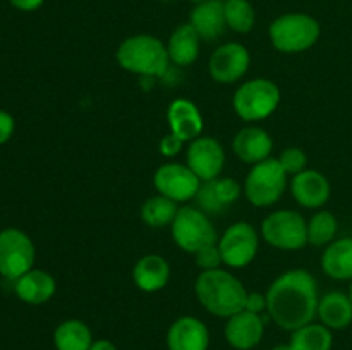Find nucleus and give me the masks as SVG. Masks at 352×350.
Segmentation results:
<instances>
[{
    "mask_svg": "<svg viewBox=\"0 0 352 350\" xmlns=\"http://www.w3.org/2000/svg\"><path fill=\"white\" fill-rule=\"evenodd\" d=\"M267 312L278 328L296 331L309 325L318 312V285L308 270H289L267 290Z\"/></svg>",
    "mask_w": 352,
    "mask_h": 350,
    "instance_id": "f257e3e1",
    "label": "nucleus"
},
{
    "mask_svg": "<svg viewBox=\"0 0 352 350\" xmlns=\"http://www.w3.org/2000/svg\"><path fill=\"white\" fill-rule=\"evenodd\" d=\"M195 292L199 304L210 314L226 319L246 307V299L250 294L239 278L222 268L201 271L196 278Z\"/></svg>",
    "mask_w": 352,
    "mask_h": 350,
    "instance_id": "f03ea898",
    "label": "nucleus"
},
{
    "mask_svg": "<svg viewBox=\"0 0 352 350\" xmlns=\"http://www.w3.org/2000/svg\"><path fill=\"white\" fill-rule=\"evenodd\" d=\"M116 58L124 71L144 78L164 75L170 62L167 45L153 34H134L126 38L117 48Z\"/></svg>",
    "mask_w": 352,
    "mask_h": 350,
    "instance_id": "7ed1b4c3",
    "label": "nucleus"
},
{
    "mask_svg": "<svg viewBox=\"0 0 352 350\" xmlns=\"http://www.w3.org/2000/svg\"><path fill=\"white\" fill-rule=\"evenodd\" d=\"M322 27L309 14L289 12L278 16L268 27L272 45L282 54H301L318 41Z\"/></svg>",
    "mask_w": 352,
    "mask_h": 350,
    "instance_id": "20e7f679",
    "label": "nucleus"
},
{
    "mask_svg": "<svg viewBox=\"0 0 352 350\" xmlns=\"http://www.w3.org/2000/svg\"><path fill=\"white\" fill-rule=\"evenodd\" d=\"M280 103V89L267 78L250 79L236 89L232 106L237 115L246 122H258L277 110Z\"/></svg>",
    "mask_w": 352,
    "mask_h": 350,
    "instance_id": "39448f33",
    "label": "nucleus"
},
{
    "mask_svg": "<svg viewBox=\"0 0 352 350\" xmlns=\"http://www.w3.org/2000/svg\"><path fill=\"white\" fill-rule=\"evenodd\" d=\"M287 174L277 158H268L253 165L244 180V194L256 208H268L284 196Z\"/></svg>",
    "mask_w": 352,
    "mask_h": 350,
    "instance_id": "423d86ee",
    "label": "nucleus"
},
{
    "mask_svg": "<svg viewBox=\"0 0 352 350\" xmlns=\"http://www.w3.org/2000/svg\"><path fill=\"white\" fill-rule=\"evenodd\" d=\"M175 246L184 253L196 254L205 247L217 244V230L205 211L192 206L179 208L170 225Z\"/></svg>",
    "mask_w": 352,
    "mask_h": 350,
    "instance_id": "0eeeda50",
    "label": "nucleus"
},
{
    "mask_svg": "<svg viewBox=\"0 0 352 350\" xmlns=\"http://www.w3.org/2000/svg\"><path fill=\"white\" fill-rule=\"evenodd\" d=\"M261 237L280 250H299L308 246V222L294 209L270 213L261 223Z\"/></svg>",
    "mask_w": 352,
    "mask_h": 350,
    "instance_id": "6e6552de",
    "label": "nucleus"
},
{
    "mask_svg": "<svg viewBox=\"0 0 352 350\" xmlns=\"http://www.w3.org/2000/svg\"><path fill=\"white\" fill-rule=\"evenodd\" d=\"M36 249L28 233L19 229L0 230V275L16 281L33 270Z\"/></svg>",
    "mask_w": 352,
    "mask_h": 350,
    "instance_id": "1a4fd4ad",
    "label": "nucleus"
},
{
    "mask_svg": "<svg viewBox=\"0 0 352 350\" xmlns=\"http://www.w3.org/2000/svg\"><path fill=\"white\" fill-rule=\"evenodd\" d=\"M223 264L230 268H244L251 264L260 249V235L251 223H232L219 240Z\"/></svg>",
    "mask_w": 352,
    "mask_h": 350,
    "instance_id": "9d476101",
    "label": "nucleus"
},
{
    "mask_svg": "<svg viewBox=\"0 0 352 350\" xmlns=\"http://www.w3.org/2000/svg\"><path fill=\"white\" fill-rule=\"evenodd\" d=\"M153 185L158 194L175 202H186L196 198L201 180L188 165L164 163L155 172Z\"/></svg>",
    "mask_w": 352,
    "mask_h": 350,
    "instance_id": "9b49d317",
    "label": "nucleus"
},
{
    "mask_svg": "<svg viewBox=\"0 0 352 350\" xmlns=\"http://www.w3.org/2000/svg\"><path fill=\"white\" fill-rule=\"evenodd\" d=\"M250 64V50L237 41H229L213 51L208 62V71L213 81L220 84H232L246 75Z\"/></svg>",
    "mask_w": 352,
    "mask_h": 350,
    "instance_id": "f8f14e48",
    "label": "nucleus"
},
{
    "mask_svg": "<svg viewBox=\"0 0 352 350\" xmlns=\"http://www.w3.org/2000/svg\"><path fill=\"white\" fill-rule=\"evenodd\" d=\"M186 165L195 172L201 182L219 178L226 167V150L210 136H199L191 141L186 151Z\"/></svg>",
    "mask_w": 352,
    "mask_h": 350,
    "instance_id": "ddd939ff",
    "label": "nucleus"
},
{
    "mask_svg": "<svg viewBox=\"0 0 352 350\" xmlns=\"http://www.w3.org/2000/svg\"><path fill=\"white\" fill-rule=\"evenodd\" d=\"M227 343L236 350H253L263 340L265 321L260 314L243 309L230 316L223 328Z\"/></svg>",
    "mask_w": 352,
    "mask_h": 350,
    "instance_id": "4468645a",
    "label": "nucleus"
},
{
    "mask_svg": "<svg viewBox=\"0 0 352 350\" xmlns=\"http://www.w3.org/2000/svg\"><path fill=\"white\" fill-rule=\"evenodd\" d=\"M291 192L298 205L309 209H316L327 205L332 189H330L329 178L322 172L306 168V170L292 175Z\"/></svg>",
    "mask_w": 352,
    "mask_h": 350,
    "instance_id": "2eb2a0df",
    "label": "nucleus"
},
{
    "mask_svg": "<svg viewBox=\"0 0 352 350\" xmlns=\"http://www.w3.org/2000/svg\"><path fill=\"white\" fill-rule=\"evenodd\" d=\"M241 191L243 189L236 180L219 177L208 182H201L195 199L198 202V208L206 215H219L239 199Z\"/></svg>",
    "mask_w": 352,
    "mask_h": 350,
    "instance_id": "dca6fc26",
    "label": "nucleus"
},
{
    "mask_svg": "<svg viewBox=\"0 0 352 350\" xmlns=\"http://www.w3.org/2000/svg\"><path fill=\"white\" fill-rule=\"evenodd\" d=\"M167 120L170 132L175 134L184 143H191L201 136L205 129V120L195 102L188 98H175L168 105Z\"/></svg>",
    "mask_w": 352,
    "mask_h": 350,
    "instance_id": "f3484780",
    "label": "nucleus"
},
{
    "mask_svg": "<svg viewBox=\"0 0 352 350\" xmlns=\"http://www.w3.org/2000/svg\"><path fill=\"white\" fill-rule=\"evenodd\" d=\"M208 328L195 316L177 318L167 331L168 350H208Z\"/></svg>",
    "mask_w": 352,
    "mask_h": 350,
    "instance_id": "a211bd4d",
    "label": "nucleus"
},
{
    "mask_svg": "<svg viewBox=\"0 0 352 350\" xmlns=\"http://www.w3.org/2000/svg\"><path fill=\"white\" fill-rule=\"evenodd\" d=\"M232 150L243 163L256 165L270 158L274 139L261 127L248 126L236 134L232 141Z\"/></svg>",
    "mask_w": 352,
    "mask_h": 350,
    "instance_id": "6ab92c4d",
    "label": "nucleus"
},
{
    "mask_svg": "<svg viewBox=\"0 0 352 350\" xmlns=\"http://www.w3.org/2000/svg\"><path fill=\"white\" fill-rule=\"evenodd\" d=\"M189 24L205 41H213L222 36L227 27L223 0H205L196 3L189 16Z\"/></svg>",
    "mask_w": 352,
    "mask_h": 350,
    "instance_id": "aec40b11",
    "label": "nucleus"
},
{
    "mask_svg": "<svg viewBox=\"0 0 352 350\" xmlns=\"http://www.w3.org/2000/svg\"><path fill=\"white\" fill-rule=\"evenodd\" d=\"M57 290L55 278L48 271L33 268L14 281L17 299L31 305H41L50 301Z\"/></svg>",
    "mask_w": 352,
    "mask_h": 350,
    "instance_id": "412c9836",
    "label": "nucleus"
},
{
    "mask_svg": "<svg viewBox=\"0 0 352 350\" xmlns=\"http://www.w3.org/2000/svg\"><path fill=\"white\" fill-rule=\"evenodd\" d=\"M168 278H170V264L160 254H146L140 257L133 268L134 285L148 294L167 287Z\"/></svg>",
    "mask_w": 352,
    "mask_h": 350,
    "instance_id": "4be33fe9",
    "label": "nucleus"
},
{
    "mask_svg": "<svg viewBox=\"0 0 352 350\" xmlns=\"http://www.w3.org/2000/svg\"><path fill=\"white\" fill-rule=\"evenodd\" d=\"M201 38L196 33L195 27L189 23L181 24L172 31L167 43V51L170 62L181 67L195 64L199 55V47H201Z\"/></svg>",
    "mask_w": 352,
    "mask_h": 350,
    "instance_id": "5701e85b",
    "label": "nucleus"
},
{
    "mask_svg": "<svg viewBox=\"0 0 352 350\" xmlns=\"http://www.w3.org/2000/svg\"><path fill=\"white\" fill-rule=\"evenodd\" d=\"M322 270L332 280H352V237H342L325 247Z\"/></svg>",
    "mask_w": 352,
    "mask_h": 350,
    "instance_id": "b1692460",
    "label": "nucleus"
},
{
    "mask_svg": "<svg viewBox=\"0 0 352 350\" xmlns=\"http://www.w3.org/2000/svg\"><path fill=\"white\" fill-rule=\"evenodd\" d=\"M322 325L330 329H346L352 323V302L349 294L329 292L318 302V312Z\"/></svg>",
    "mask_w": 352,
    "mask_h": 350,
    "instance_id": "393cba45",
    "label": "nucleus"
},
{
    "mask_svg": "<svg viewBox=\"0 0 352 350\" xmlns=\"http://www.w3.org/2000/svg\"><path fill=\"white\" fill-rule=\"evenodd\" d=\"M93 333L81 319H65L55 328L54 345L57 350H89Z\"/></svg>",
    "mask_w": 352,
    "mask_h": 350,
    "instance_id": "a878e982",
    "label": "nucleus"
},
{
    "mask_svg": "<svg viewBox=\"0 0 352 350\" xmlns=\"http://www.w3.org/2000/svg\"><path fill=\"white\" fill-rule=\"evenodd\" d=\"M289 345L292 350H332V329L322 323H309L292 331Z\"/></svg>",
    "mask_w": 352,
    "mask_h": 350,
    "instance_id": "bb28decb",
    "label": "nucleus"
},
{
    "mask_svg": "<svg viewBox=\"0 0 352 350\" xmlns=\"http://www.w3.org/2000/svg\"><path fill=\"white\" fill-rule=\"evenodd\" d=\"M179 211L177 202L165 196L157 194L153 198H148L141 206V220L144 225L151 229H164V226L172 225L175 215Z\"/></svg>",
    "mask_w": 352,
    "mask_h": 350,
    "instance_id": "cd10ccee",
    "label": "nucleus"
},
{
    "mask_svg": "<svg viewBox=\"0 0 352 350\" xmlns=\"http://www.w3.org/2000/svg\"><path fill=\"white\" fill-rule=\"evenodd\" d=\"M226 23L236 33H250L256 23V10L250 0H223Z\"/></svg>",
    "mask_w": 352,
    "mask_h": 350,
    "instance_id": "c85d7f7f",
    "label": "nucleus"
},
{
    "mask_svg": "<svg viewBox=\"0 0 352 350\" xmlns=\"http://www.w3.org/2000/svg\"><path fill=\"white\" fill-rule=\"evenodd\" d=\"M339 222L330 211H318L308 222V244L315 247L329 246L336 240Z\"/></svg>",
    "mask_w": 352,
    "mask_h": 350,
    "instance_id": "c756f323",
    "label": "nucleus"
},
{
    "mask_svg": "<svg viewBox=\"0 0 352 350\" xmlns=\"http://www.w3.org/2000/svg\"><path fill=\"white\" fill-rule=\"evenodd\" d=\"M277 160L280 161L282 168H284L287 175L299 174V172L306 170V165H308V156H306L305 151L298 146L285 148Z\"/></svg>",
    "mask_w": 352,
    "mask_h": 350,
    "instance_id": "7c9ffc66",
    "label": "nucleus"
},
{
    "mask_svg": "<svg viewBox=\"0 0 352 350\" xmlns=\"http://www.w3.org/2000/svg\"><path fill=\"white\" fill-rule=\"evenodd\" d=\"M195 261L203 271L217 270V268H220V264H222L223 261H222V256H220L219 242L213 244V246L205 247V249L198 250V253L195 254Z\"/></svg>",
    "mask_w": 352,
    "mask_h": 350,
    "instance_id": "2f4dec72",
    "label": "nucleus"
},
{
    "mask_svg": "<svg viewBox=\"0 0 352 350\" xmlns=\"http://www.w3.org/2000/svg\"><path fill=\"white\" fill-rule=\"evenodd\" d=\"M182 148H184V141L179 139L175 134L168 132L167 136L162 137V141H160V154H162V156H165V158L177 156V154L182 151Z\"/></svg>",
    "mask_w": 352,
    "mask_h": 350,
    "instance_id": "473e14b6",
    "label": "nucleus"
},
{
    "mask_svg": "<svg viewBox=\"0 0 352 350\" xmlns=\"http://www.w3.org/2000/svg\"><path fill=\"white\" fill-rule=\"evenodd\" d=\"M14 129H16L14 117L6 110H0V144H6L12 137Z\"/></svg>",
    "mask_w": 352,
    "mask_h": 350,
    "instance_id": "72a5a7b5",
    "label": "nucleus"
},
{
    "mask_svg": "<svg viewBox=\"0 0 352 350\" xmlns=\"http://www.w3.org/2000/svg\"><path fill=\"white\" fill-rule=\"evenodd\" d=\"M246 311L256 312L261 314L263 311H267V295L260 294V292H250L246 299Z\"/></svg>",
    "mask_w": 352,
    "mask_h": 350,
    "instance_id": "f704fd0d",
    "label": "nucleus"
},
{
    "mask_svg": "<svg viewBox=\"0 0 352 350\" xmlns=\"http://www.w3.org/2000/svg\"><path fill=\"white\" fill-rule=\"evenodd\" d=\"M10 5L16 7L17 10H23V12H33V10L40 9L43 5L45 0H9Z\"/></svg>",
    "mask_w": 352,
    "mask_h": 350,
    "instance_id": "c9c22d12",
    "label": "nucleus"
},
{
    "mask_svg": "<svg viewBox=\"0 0 352 350\" xmlns=\"http://www.w3.org/2000/svg\"><path fill=\"white\" fill-rule=\"evenodd\" d=\"M89 350H119V349H117L116 343H112L110 340L100 338V340H95V342L91 343Z\"/></svg>",
    "mask_w": 352,
    "mask_h": 350,
    "instance_id": "e433bc0d",
    "label": "nucleus"
},
{
    "mask_svg": "<svg viewBox=\"0 0 352 350\" xmlns=\"http://www.w3.org/2000/svg\"><path fill=\"white\" fill-rule=\"evenodd\" d=\"M272 350H292V349H291V345H289V343H280V345L274 347Z\"/></svg>",
    "mask_w": 352,
    "mask_h": 350,
    "instance_id": "4c0bfd02",
    "label": "nucleus"
},
{
    "mask_svg": "<svg viewBox=\"0 0 352 350\" xmlns=\"http://www.w3.org/2000/svg\"><path fill=\"white\" fill-rule=\"evenodd\" d=\"M349 299H351V302H352V283H351V287H349Z\"/></svg>",
    "mask_w": 352,
    "mask_h": 350,
    "instance_id": "58836bf2",
    "label": "nucleus"
},
{
    "mask_svg": "<svg viewBox=\"0 0 352 350\" xmlns=\"http://www.w3.org/2000/svg\"><path fill=\"white\" fill-rule=\"evenodd\" d=\"M189 2H195V3H199V2H205V0H189Z\"/></svg>",
    "mask_w": 352,
    "mask_h": 350,
    "instance_id": "ea45409f",
    "label": "nucleus"
},
{
    "mask_svg": "<svg viewBox=\"0 0 352 350\" xmlns=\"http://www.w3.org/2000/svg\"><path fill=\"white\" fill-rule=\"evenodd\" d=\"M162 2H170V0H162Z\"/></svg>",
    "mask_w": 352,
    "mask_h": 350,
    "instance_id": "a19ab883",
    "label": "nucleus"
}]
</instances>
